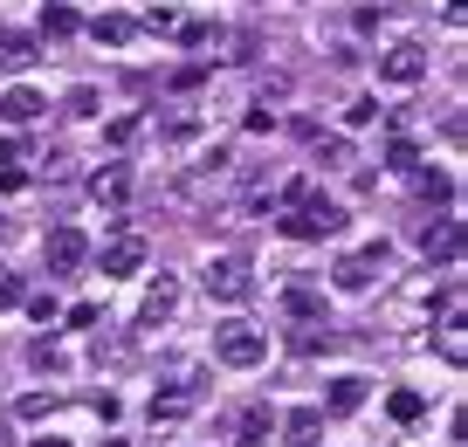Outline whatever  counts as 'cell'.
Segmentation results:
<instances>
[{
	"label": "cell",
	"mask_w": 468,
	"mask_h": 447,
	"mask_svg": "<svg viewBox=\"0 0 468 447\" xmlns=\"http://www.w3.org/2000/svg\"><path fill=\"white\" fill-rule=\"evenodd\" d=\"M337 228H345V207L324 200V193H303V200L282 214V234H290V241H331Z\"/></svg>",
	"instance_id": "cell-1"
},
{
	"label": "cell",
	"mask_w": 468,
	"mask_h": 447,
	"mask_svg": "<svg viewBox=\"0 0 468 447\" xmlns=\"http://www.w3.org/2000/svg\"><path fill=\"white\" fill-rule=\"evenodd\" d=\"M214 358H220V365H234V372H255V365L269 358V331H255V324L228 317V324L214 331Z\"/></svg>",
	"instance_id": "cell-2"
},
{
	"label": "cell",
	"mask_w": 468,
	"mask_h": 447,
	"mask_svg": "<svg viewBox=\"0 0 468 447\" xmlns=\"http://www.w3.org/2000/svg\"><path fill=\"white\" fill-rule=\"evenodd\" d=\"M42 261H48V275H76L90 261V234L83 228H48L42 234Z\"/></svg>",
	"instance_id": "cell-3"
},
{
	"label": "cell",
	"mask_w": 468,
	"mask_h": 447,
	"mask_svg": "<svg viewBox=\"0 0 468 447\" xmlns=\"http://www.w3.org/2000/svg\"><path fill=\"white\" fill-rule=\"evenodd\" d=\"M420 76H427V48H420V42H393V48H379V83L413 90Z\"/></svg>",
	"instance_id": "cell-4"
},
{
	"label": "cell",
	"mask_w": 468,
	"mask_h": 447,
	"mask_svg": "<svg viewBox=\"0 0 468 447\" xmlns=\"http://www.w3.org/2000/svg\"><path fill=\"white\" fill-rule=\"evenodd\" d=\"M379 269H386V241H372V248H358V255H345V261H337V269H331V282L345 289V296H366Z\"/></svg>",
	"instance_id": "cell-5"
},
{
	"label": "cell",
	"mask_w": 468,
	"mask_h": 447,
	"mask_svg": "<svg viewBox=\"0 0 468 447\" xmlns=\"http://www.w3.org/2000/svg\"><path fill=\"white\" fill-rule=\"evenodd\" d=\"M249 261H234V255H220V261H207V296H220V303H241L249 296Z\"/></svg>",
	"instance_id": "cell-6"
},
{
	"label": "cell",
	"mask_w": 468,
	"mask_h": 447,
	"mask_svg": "<svg viewBox=\"0 0 468 447\" xmlns=\"http://www.w3.org/2000/svg\"><path fill=\"white\" fill-rule=\"evenodd\" d=\"M145 28H152V35H165V42H207V35H214L207 21H186L179 7H165V0H159V7L145 15Z\"/></svg>",
	"instance_id": "cell-7"
},
{
	"label": "cell",
	"mask_w": 468,
	"mask_h": 447,
	"mask_svg": "<svg viewBox=\"0 0 468 447\" xmlns=\"http://www.w3.org/2000/svg\"><path fill=\"white\" fill-rule=\"evenodd\" d=\"M90 200L117 214V207L132 200V165H103V173H90Z\"/></svg>",
	"instance_id": "cell-8"
},
{
	"label": "cell",
	"mask_w": 468,
	"mask_h": 447,
	"mask_svg": "<svg viewBox=\"0 0 468 447\" xmlns=\"http://www.w3.org/2000/svg\"><path fill=\"white\" fill-rule=\"evenodd\" d=\"M138 269H145V241L117 228V234H111V248H103V275H138Z\"/></svg>",
	"instance_id": "cell-9"
},
{
	"label": "cell",
	"mask_w": 468,
	"mask_h": 447,
	"mask_svg": "<svg viewBox=\"0 0 468 447\" xmlns=\"http://www.w3.org/2000/svg\"><path fill=\"white\" fill-rule=\"evenodd\" d=\"M173 310H179V282H173V275H159V282L145 289V303H138V331H152V324H165V317H173Z\"/></svg>",
	"instance_id": "cell-10"
},
{
	"label": "cell",
	"mask_w": 468,
	"mask_h": 447,
	"mask_svg": "<svg viewBox=\"0 0 468 447\" xmlns=\"http://www.w3.org/2000/svg\"><path fill=\"white\" fill-rule=\"evenodd\" d=\"M48 111V103H42V90H28V83H15V90H7V97H0V124H35V117H42Z\"/></svg>",
	"instance_id": "cell-11"
},
{
	"label": "cell",
	"mask_w": 468,
	"mask_h": 447,
	"mask_svg": "<svg viewBox=\"0 0 468 447\" xmlns=\"http://www.w3.org/2000/svg\"><path fill=\"white\" fill-rule=\"evenodd\" d=\"M358 406H366V378L358 372H337L324 386V413H358Z\"/></svg>",
	"instance_id": "cell-12"
},
{
	"label": "cell",
	"mask_w": 468,
	"mask_h": 447,
	"mask_svg": "<svg viewBox=\"0 0 468 447\" xmlns=\"http://www.w3.org/2000/svg\"><path fill=\"white\" fill-rule=\"evenodd\" d=\"M282 310H290L296 324H317L324 317V289L317 282H290V289H282Z\"/></svg>",
	"instance_id": "cell-13"
},
{
	"label": "cell",
	"mask_w": 468,
	"mask_h": 447,
	"mask_svg": "<svg viewBox=\"0 0 468 447\" xmlns=\"http://www.w3.org/2000/svg\"><path fill=\"white\" fill-rule=\"evenodd\" d=\"M420 255L427 261H454L462 255V228H454V220H434V228L420 234Z\"/></svg>",
	"instance_id": "cell-14"
},
{
	"label": "cell",
	"mask_w": 468,
	"mask_h": 447,
	"mask_svg": "<svg viewBox=\"0 0 468 447\" xmlns=\"http://www.w3.org/2000/svg\"><path fill=\"white\" fill-rule=\"evenodd\" d=\"M282 433H290V447H317V433H324V406H296V413H282Z\"/></svg>",
	"instance_id": "cell-15"
},
{
	"label": "cell",
	"mask_w": 468,
	"mask_h": 447,
	"mask_svg": "<svg viewBox=\"0 0 468 447\" xmlns=\"http://www.w3.org/2000/svg\"><path fill=\"white\" fill-rule=\"evenodd\" d=\"M35 48H42L35 35H21V28H0V69H7V76H15V69H28V62H35Z\"/></svg>",
	"instance_id": "cell-16"
},
{
	"label": "cell",
	"mask_w": 468,
	"mask_h": 447,
	"mask_svg": "<svg viewBox=\"0 0 468 447\" xmlns=\"http://www.w3.org/2000/svg\"><path fill=\"white\" fill-rule=\"evenodd\" d=\"M468 324H462V296H448V324H441V358H448V365H462L468 358Z\"/></svg>",
	"instance_id": "cell-17"
},
{
	"label": "cell",
	"mask_w": 468,
	"mask_h": 447,
	"mask_svg": "<svg viewBox=\"0 0 468 447\" xmlns=\"http://www.w3.org/2000/svg\"><path fill=\"white\" fill-rule=\"evenodd\" d=\"M269 427H276L269 406H249V413L234 420V447H269Z\"/></svg>",
	"instance_id": "cell-18"
},
{
	"label": "cell",
	"mask_w": 468,
	"mask_h": 447,
	"mask_svg": "<svg viewBox=\"0 0 468 447\" xmlns=\"http://www.w3.org/2000/svg\"><path fill=\"white\" fill-rule=\"evenodd\" d=\"M90 35H97L103 48H124V42L138 35V21H132V15H97V21H90Z\"/></svg>",
	"instance_id": "cell-19"
},
{
	"label": "cell",
	"mask_w": 468,
	"mask_h": 447,
	"mask_svg": "<svg viewBox=\"0 0 468 447\" xmlns=\"http://www.w3.org/2000/svg\"><path fill=\"white\" fill-rule=\"evenodd\" d=\"M193 413V392L173 386V392H152V420H186Z\"/></svg>",
	"instance_id": "cell-20"
},
{
	"label": "cell",
	"mask_w": 468,
	"mask_h": 447,
	"mask_svg": "<svg viewBox=\"0 0 468 447\" xmlns=\"http://www.w3.org/2000/svg\"><path fill=\"white\" fill-rule=\"evenodd\" d=\"M386 413H393L399 427H413V420L427 413V399H420V392H407V386H399V392H386Z\"/></svg>",
	"instance_id": "cell-21"
},
{
	"label": "cell",
	"mask_w": 468,
	"mask_h": 447,
	"mask_svg": "<svg viewBox=\"0 0 468 447\" xmlns=\"http://www.w3.org/2000/svg\"><path fill=\"white\" fill-rule=\"evenodd\" d=\"M42 35H48V42H62V35H76V7H62V0H48V7H42Z\"/></svg>",
	"instance_id": "cell-22"
},
{
	"label": "cell",
	"mask_w": 468,
	"mask_h": 447,
	"mask_svg": "<svg viewBox=\"0 0 468 447\" xmlns=\"http://www.w3.org/2000/svg\"><path fill=\"white\" fill-rule=\"evenodd\" d=\"M413 186H420V200H454V173H441V165H427Z\"/></svg>",
	"instance_id": "cell-23"
},
{
	"label": "cell",
	"mask_w": 468,
	"mask_h": 447,
	"mask_svg": "<svg viewBox=\"0 0 468 447\" xmlns=\"http://www.w3.org/2000/svg\"><path fill=\"white\" fill-rule=\"evenodd\" d=\"M386 165H399V173H407V165H420V152H413L407 131H393V138H386Z\"/></svg>",
	"instance_id": "cell-24"
},
{
	"label": "cell",
	"mask_w": 468,
	"mask_h": 447,
	"mask_svg": "<svg viewBox=\"0 0 468 447\" xmlns=\"http://www.w3.org/2000/svg\"><path fill=\"white\" fill-rule=\"evenodd\" d=\"M296 351H331V324H296Z\"/></svg>",
	"instance_id": "cell-25"
},
{
	"label": "cell",
	"mask_w": 468,
	"mask_h": 447,
	"mask_svg": "<svg viewBox=\"0 0 468 447\" xmlns=\"http://www.w3.org/2000/svg\"><path fill=\"white\" fill-rule=\"evenodd\" d=\"M372 117H379V97H351V103H345V124H351V131H366Z\"/></svg>",
	"instance_id": "cell-26"
},
{
	"label": "cell",
	"mask_w": 468,
	"mask_h": 447,
	"mask_svg": "<svg viewBox=\"0 0 468 447\" xmlns=\"http://www.w3.org/2000/svg\"><path fill=\"white\" fill-rule=\"evenodd\" d=\"M28 358L42 365V372H62V365H69V358H62V345H48V337H35V345H28Z\"/></svg>",
	"instance_id": "cell-27"
},
{
	"label": "cell",
	"mask_w": 468,
	"mask_h": 447,
	"mask_svg": "<svg viewBox=\"0 0 468 447\" xmlns=\"http://www.w3.org/2000/svg\"><path fill=\"white\" fill-rule=\"evenodd\" d=\"M21 303H28V317H35V324H56V317H62V303L48 296V289H42V296H21Z\"/></svg>",
	"instance_id": "cell-28"
},
{
	"label": "cell",
	"mask_w": 468,
	"mask_h": 447,
	"mask_svg": "<svg viewBox=\"0 0 468 447\" xmlns=\"http://www.w3.org/2000/svg\"><path fill=\"white\" fill-rule=\"evenodd\" d=\"M138 131H145V117H138V111H132V117H117V124H111V131H103V138H111V144H132V138H138Z\"/></svg>",
	"instance_id": "cell-29"
},
{
	"label": "cell",
	"mask_w": 468,
	"mask_h": 447,
	"mask_svg": "<svg viewBox=\"0 0 468 447\" xmlns=\"http://www.w3.org/2000/svg\"><path fill=\"white\" fill-rule=\"evenodd\" d=\"M15 413H21V420H42V413H56V392H28V399H21Z\"/></svg>",
	"instance_id": "cell-30"
},
{
	"label": "cell",
	"mask_w": 468,
	"mask_h": 447,
	"mask_svg": "<svg viewBox=\"0 0 468 447\" xmlns=\"http://www.w3.org/2000/svg\"><path fill=\"white\" fill-rule=\"evenodd\" d=\"M317 159L324 165H351V144L345 138H317Z\"/></svg>",
	"instance_id": "cell-31"
},
{
	"label": "cell",
	"mask_w": 468,
	"mask_h": 447,
	"mask_svg": "<svg viewBox=\"0 0 468 447\" xmlns=\"http://www.w3.org/2000/svg\"><path fill=\"white\" fill-rule=\"evenodd\" d=\"M69 117H97V90H90V83L69 90Z\"/></svg>",
	"instance_id": "cell-32"
},
{
	"label": "cell",
	"mask_w": 468,
	"mask_h": 447,
	"mask_svg": "<svg viewBox=\"0 0 468 447\" xmlns=\"http://www.w3.org/2000/svg\"><path fill=\"white\" fill-rule=\"evenodd\" d=\"M0 165H28V144H21V138H0Z\"/></svg>",
	"instance_id": "cell-33"
},
{
	"label": "cell",
	"mask_w": 468,
	"mask_h": 447,
	"mask_svg": "<svg viewBox=\"0 0 468 447\" xmlns=\"http://www.w3.org/2000/svg\"><path fill=\"white\" fill-rule=\"evenodd\" d=\"M35 447H69V441H35Z\"/></svg>",
	"instance_id": "cell-34"
}]
</instances>
